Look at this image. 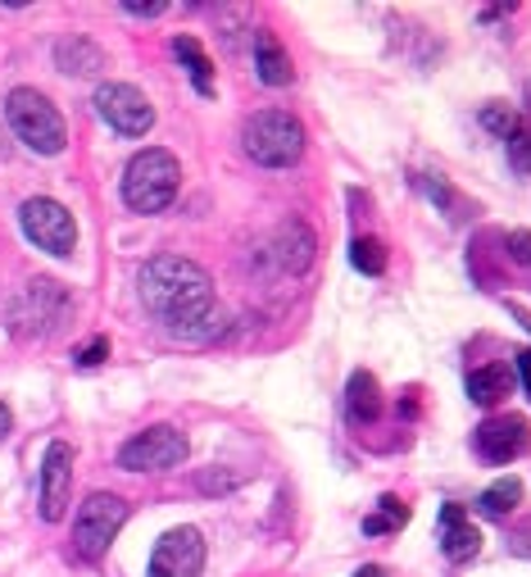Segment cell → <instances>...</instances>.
I'll use <instances>...</instances> for the list:
<instances>
[{"instance_id":"2e32d148","label":"cell","mask_w":531,"mask_h":577,"mask_svg":"<svg viewBox=\"0 0 531 577\" xmlns=\"http://www.w3.org/2000/svg\"><path fill=\"white\" fill-rule=\"evenodd\" d=\"M509 391H514V368L509 364H486V368L468 373V396L477 400V405H500Z\"/></svg>"},{"instance_id":"4dcf8cb0","label":"cell","mask_w":531,"mask_h":577,"mask_svg":"<svg viewBox=\"0 0 531 577\" xmlns=\"http://www.w3.org/2000/svg\"><path fill=\"white\" fill-rule=\"evenodd\" d=\"M5 437H10V405L0 400V441H5Z\"/></svg>"},{"instance_id":"3957f363","label":"cell","mask_w":531,"mask_h":577,"mask_svg":"<svg viewBox=\"0 0 531 577\" xmlns=\"http://www.w3.org/2000/svg\"><path fill=\"white\" fill-rule=\"evenodd\" d=\"M5 118L14 137L37 150V155H60L64 141H68V128H64V114L50 105V100L33 87H14L10 100H5Z\"/></svg>"},{"instance_id":"1f68e13d","label":"cell","mask_w":531,"mask_h":577,"mask_svg":"<svg viewBox=\"0 0 531 577\" xmlns=\"http://www.w3.org/2000/svg\"><path fill=\"white\" fill-rule=\"evenodd\" d=\"M354 577H387V568H377V564H364V568L354 573Z\"/></svg>"},{"instance_id":"52a82bcc","label":"cell","mask_w":531,"mask_h":577,"mask_svg":"<svg viewBox=\"0 0 531 577\" xmlns=\"http://www.w3.org/2000/svg\"><path fill=\"white\" fill-rule=\"evenodd\" d=\"M182 460H187V437L177 428H164V423L118 446V468L128 473H160V468H177Z\"/></svg>"},{"instance_id":"8992f818","label":"cell","mask_w":531,"mask_h":577,"mask_svg":"<svg viewBox=\"0 0 531 577\" xmlns=\"http://www.w3.org/2000/svg\"><path fill=\"white\" fill-rule=\"evenodd\" d=\"M18 223H23V233H28V241L37 250H46V255L64 260V255H73V246H78V223H73V214L60 200H46V196L23 200Z\"/></svg>"},{"instance_id":"f546056e","label":"cell","mask_w":531,"mask_h":577,"mask_svg":"<svg viewBox=\"0 0 531 577\" xmlns=\"http://www.w3.org/2000/svg\"><path fill=\"white\" fill-rule=\"evenodd\" d=\"M123 14H137V18H155V14H164V5H123Z\"/></svg>"},{"instance_id":"83f0119b","label":"cell","mask_w":531,"mask_h":577,"mask_svg":"<svg viewBox=\"0 0 531 577\" xmlns=\"http://www.w3.org/2000/svg\"><path fill=\"white\" fill-rule=\"evenodd\" d=\"M454 523H468L464 518V505H445L441 510V528H454Z\"/></svg>"},{"instance_id":"30bf717a","label":"cell","mask_w":531,"mask_h":577,"mask_svg":"<svg viewBox=\"0 0 531 577\" xmlns=\"http://www.w3.org/2000/svg\"><path fill=\"white\" fill-rule=\"evenodd\" d=\"M64 314H68V296L60 291V283L37 278L28 291L18 296V305H14V328L28 333V337H41V333H55Z\"/></svg>"},{"instance_id":"d6a6232c","label":"cell","mask_w":531,"mask_h":577,"mask_svg":"<svg viewBox=\"0 0 531 577\" xmlns=\"http://www.w3.org/2000/svg\"><path fill=\"white\" fill-rule=\"evenodd\" d=\"M514 318H518V323H522V328L531 333V314H527V310H518V305H514Z\"/></svg>"},{"instance_id":"e0dca14e","label":"cell","mask_w":531,"mask_h":577,"mask_svg":"<svg viewBox=\"0 0 531 577\" xmlns=\"http://www.w3.org/2000/svg\"><path fill=\"white\" fill-rule=\"evenodd\" d=\"M173 55L187 64V73H191V83H195L200 96H214V68H210V55L200 50L195 37H177L173 41Z\"/></svg>"},{"instance_id":"277c9868","label":"cell","mask_w":531,"mask_h":577,"mask_svg":"<svg viewBox=\"0 0 531 577\" xmlns=\"http://www.w3.org/2000/svg\"><path fill=\"white\" fill-rule=\"evenodd\" d=\"M245 155L264 164V168H291L300 155H305V128L300 118L287 114V110H264L245 123Z\"/></svg>"},{"instance_id":"6da1fadb","label":"cell","mask_w":531,"mask_h":577,"mask_svg":"<svg viewBox=\"0 0 531 577\" xmlns=\"http://www.w3.org/2000/svg\"><path fill=\"white\" fill-rule=\"evenodd\" d=\"M137 291L141 305L177 337H200V323H214V283L205 278V268L182 255L150 260L137 278Z\"/></svg>"},{"instance_id":"4316f807","label":"cell","mask_w":531,"mask_h":577,"mask_svg":"<svg viewBox=\"0 0 531 577\" xmlns=\"http://www.w3.org/2000/svg\"><path fill=\"white\" fill-rule=\"evenodd\" d=\"M509 255H514V264H527L531 268V233H509Z\"/></svg>"},{"instance_id":"9c48e42d","label":"cell","mask_w":531,"mask_h":577,"mask_svg":"<svg viewBox=\"0 0 531 577\" xmlns=\"http://www.w3.org/2000/svg\"><path fill=\"white\" fill-rule=\"evenodd\" d=\"M205 573V537L195 528H173L150 555V577H200Z\"/></svg>"},{"instance_id":"9a60e30c","label":"cell","mask_w":531,"mask_h":577,"mask_svg":"<svg viewBox=\"0 0 531 577\" xmlns=\"http://www.w3.org/2000/svg\"><path fill=\"white\" fill-rule=\"evenodd\" d=\"M345 405H350V418H359V423H377V418H382L387 400H382V391H377L372 373H364V368L354 373L350 387H345Z\"/></svg>"},{"instance_id":"8fae6325","label":"cell","mask_w":531,"mask_h":577,"mask_svg":"<svg viewBox=\"0 0 531 577\" xmlns=\"http://www.w3.org/2000/svg\"><path fill=\"white\" fill-rule=\"evenodd\" d=\"M472 446H477V455H482L486 464H509V460H522L531 450V428H527V418H518V414H500V418H491V423L477 428Z\"/></svg>"},{"instance_id":"f1b7e54d","label":"cell","mask_w":531,"mask_h":577,"mask_svg":"<svg viewBox=\"0 0 531 577\" xmlns=\"http://www.w3.org/2000/svg\"><path fill=\"white\" fill-rule=\"evenodd\" d=\"M518 378H522V387L531 391V350H518Z\"/></svg>"},{"instance_id":"44dd1931","label":"cell","mask_w":531,"mask_h":577,"mask_svg":"<svg viewBox=\"0 0 531 577\" xmlns=\"http://www.w3.org/2000/svg\"><path fill=\"white\" fill-rule=\"evenodd\" d=\"M477 550H482V532L472 528V523H454V528H445V555L450 560H472Z\"/></svg>"},{"instance_id":"836d02e7","label":"cell","mask_w":531,"mask_h":577,"mask_svg":"<svg viewBox=\"0 0 531 577\" xmlns=\"http://www.w3.org/2000/svg\"><path fill=\"white\" fill-rule=\"evenodd\" d=\"M5 155H10V146H0V160H5Z\"/></svg>"},{"instance_id":"ba28073f","label":"cell","mask_w":531,"mask_h":577,"mask_svg":"<svg viewBox=\"0 0 531 577\" xmlns=\"http://www.w3.org/2000/svg\"><path fill=\"white\" fill-rule=\"evenodd\" d=\"M96 110H100V118L110 123L114 133H123V137H146L150 133V123H155V110H150V100L137 91V87H128V83H105L96 91Z\"/></svg>"},{"instance_id":"5bb4252c","label":"cell","mask_w":531,"mask_h":577,"mask_svg":"<svg viewBox=\"0 0 531 577\" xmlns=\"http://www.w3.org/2000/svg\"><path fill=\"white\" fill-rule=\"evenodd\" d=\"M255 68H260V83L264 87H291L295 68H291V55L277 46L273 33H260L255 37Z\"/></svg>"},{"instance_id":"d6986e66","label":"cell","mask_w":531,"mask_h":577,"mask_svg":"<svg viewBox=\"0 0 531 577\" xmlns=\"http://www.w3.org/2000/svg\"><path fill=\"white\" fill-rule=\"evenodd\" d=\"M477 505H482L486 518H509L522 505V482L518 478H500L495 487L482 491V500H477Z\"/></svg>"},{"instance_id":"7c38bea8","label":"cell","mask_w":531,"mask_h":577,"mask_svg":"<svg viewBox=\"0 0 531 577\" xmlns=\"http://www.w3.org/2000/svg\"><path fill=\"white\" fill-rule=\"evenodd\" d=\"M68 487H73V446L50 441L46 464H41V518L60 523L68 510Z\"/></svg>"},{"instance_id":"4fadbf2b","label":"cell","mask_w":531,"mask_h":577,"mask_svg":"<svg viewBox=\"0 0 531 577\" xmlns=\"http://www.w3.org/2000/svg\"><path fill=\"white\" fill-rule=\"evenodd\" d=\"M273 260L282 264L287 273H305L314 264V233H309L305 218L277 223V233H273Z\"/></svg>"},{"instance_id":"ac0fdd59","label":"cell","mask_w":531,"mask_h":577,"mask_svg":"<svg viewBox=\"0 0 531 577\" xmlns=\"http://www.w3.org/2000/svg\"><path fill=\"white\" fill-rule=\"evenodd\" d=\"M55 60H60L64 73H96L105 55H100V50H96L87 37H64V41L55 46Z\"/></svg>"},{"instance_id":"cb8c5ba5","label":"cell","mask_w":531,"mask_h":577,"mask_svg":"<svg viewBox=\"0 0 531 577\" xmlns=\"http://www.w3.org/2000/svg\"><path fill=\"white\" fill-rule=\"evenodd\" d=\"M504 146H509V164L518 173H531V123H518L514 137L504 141Z\"/></svg>"},{"instance_id":"7a4b0ae2","label":"cell","mask_w":531,"mask_h":577,"mask_svg":"<svg viewBox=\"0 0 531 577\" xmlns=\"http://www.w3.org/2000/svg\"><path fill=\"white\" fill-rule=\"evenodd\" d=\"M177 183H182V168L168 150H141L123 168V200H128L132 214H160L173 205Z\"/></svg>"},{"instance_id":"5b68a950","label":"cell","mask_w":531,"mask_h":577,"mask_svg":"<svg viewBox=\"0 0 531 577\" xmlns=\"http://www.w3.org/2000/svg\"><path fill=\"white\" fill-rule=\"evenodd\" d=\"M128 523V505L110 491H96L83 500L78 523H73V541H78V555L83 560H105L110 541L118 537V528Z\"/></svg>"},{"instance_id":"ffe728a7","label":"cell","mask_w":531,"mask_h":577,"mask_svg":"<svg viewBox=\"0 0 531 577\" xmlns=\"http://www.w3.org/2000/svg\"><path fill=\"white\" fill-rule=\"evenodd\" d=\"M350 268H359L364 278H377L387 268V246L377 237H354L350 241Z\"/></svg>"},{"instance_id":"484cf974","label":"cell","mask_w":531,"mask_h":577,"mask_svg":"<svg viewBox=\"0 0 531 577\" xmlns=\"http://www.w3.org/2000/svg\"><path fill=\"white\" fill-rule=\"evenodd\" d=\"M105 355H110V341H105V337H96V341H91V346H83L73 360H78V368H96Z\"/></svg>"},{"instance_id":"7402d4cb","label":"cell","mask_w":531,"mask_h":577,"mask_svg":"<svg viewBox=\"0 0 531 577\" xmlns=\"http://www.w3.org/2000/svg\"><path fill=\"white\" fill-rule=\"evenodd\" d=\"M404 523H409V510H404L395 496H387L382 510H377L372 518H364V532H368V537H382V532H400Z\"/></svg>"},{"instance_id":"603a6c76","label":"cell","mask_w":531,"mask_h":577,"mask_svg":"<svg viewBox=\"0 0 531 577\" xmlns=\"http://www.w3.org/2000/svg\"><path fill=\"white\" fill-rule=\"evenodd\" d=\"M518 123H522V118H518L509 105H486V110H482V128H486V133H495V137H504V141L514 137Z\"/></svg>"},{"instance_id":"d4e9b609","label":"cell","mask_w":531,"mask_h":577,"mask_svg":"<svg viewBox=\"0 0 531 577\" xmlns=\"http://www.w3.org/2000/svg\"><path fill=\"white\" fill-rule=\"evenodd\" d=\"M418 191H422V196H432V200H437V205H441L450 218H454V210H459V200H454V191H450V187L437 178V173H418Z\"/></svg>"}]
</instances>
